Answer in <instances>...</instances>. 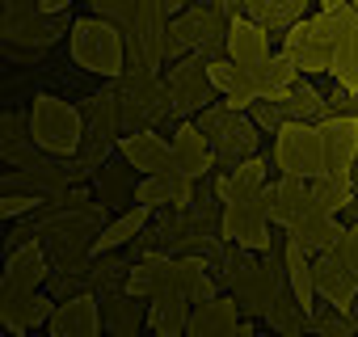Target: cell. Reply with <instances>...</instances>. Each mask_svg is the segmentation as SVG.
I'll return each mask as SVG.
<instances>
[{"instance_id": "obj_32", "label": "cell", "mask_w": 358, "mask_h": 337, "mask_svg": "<svg viewBox=\"0 0 358 337\" xmlns=\"http://www.w3.org/2000/svg\"><path fill=\"white\" fill-rule=\"evenodd\" d=\"M249 110H253V122H257V127H274V131H278V127L287 122V110H274V106H266V97H262V101H253Z\"/></svg>"}, {"instance_id": "obj_4", "label": "cell", "mask_w": 358, "mask_h": 337, "mask_svg": "<svg viewBox=\"0 0 358 337\" xmlns=\"http://www.w3.org/2000/svg\"><path fill=\"white\" fill-rule=\"evenodd\" d=\"M274 164L278 173L295 178H320L324 173V143H320V122L308 118H287L274 131Z\"/></svg>"}, {"instance_id": "obj_23", "label": "cell", "mask_w": 358, "mask_h": 337, "mask_svg": "<svg viewBox=\"0 0 358 337\" xmlns=\"http://www.w3.org/2000/svg\"><path fill=\"white\" fill-rule=\"evenodd\" d=\"M169 278H173V261L160 257V253H148L139 266L127 270V295H139V299H152L160 291H169Z\"/></svg>"}, {"instance_id": "obj_9", "label": "cell", "mask_w": 358, "mask_h": 337, "mask_svg": "<svg viewBox=\"0 0 358 337\" xmlns=\"http://www.w3.org/2000/svg\"><path fill=\"white\" fill-rule=\"evenodd\" d=\"M312 274H316V295H324L329 308H337V312L354 308V299H358V274L333 249H324V253L312 257Z\"/></svg>"}, {"instance_id": "obj_34", "label": "cell", "mask_w": 358, "mask_h": 337, "mask_svg": "<svg viewBox=\"0 0 358 337\" xmlns=\"http://www.w3.org/2000/svg\"><path fill=\"white\" fill-rule=\"evenodd\" d=\"M341 5H350V0H320V9H341Z\"/></svg>"}, {"instance_id": "obj_7", "label": "cell", "mask_w": 358, "mask_h": 337, "mask_svg": "<svg viewBox=\"0 0 358 337\" xmlns=\"http://www.w3.org/2000/svg\"><path fill=\"white\" fill-rule=\"evenodd\" d=\"M47 333L51 337H97L101 333V299L89 291L59 299L47 320Z\"/></svg>"}, {"instance_id": "obj_12", "label": "cell", "mask_w": 358, "mask_h": 337, "mask_svg": "<svg viewBox=\"0 0 358 337\" xmlns=\"http://www.w3.org/2000/svg\"><path fill=\"white\" fill-rule=\"evenodd\" d=\"M207 85L228 97V110H249L253 101H262V80H257V72L241 68L236 59H211V64H207Z\"/></svg>"}, {"instance_id": "obj_8", "label": "cell", "mask_w": 358, "mask_h": 337, "mask_svg": "<svg viewBox=\"0 0 358 337\" xmlns=\"http://www.w3.org/2000/svg\"><path fill=\"white\" fill-rule=\"evenodd\" d=\"M320 143H324V173L350 178L358 160V118L354 114H333L320 122Z\"/></svg>"}, {"instance_id": "obj_29", "label": "cell", "mask_w": 358, "mask_h": 337, "mask_svg": "<svg viewBox=\"0 0 358 337\" xmlns=\"http://www.w3.org/2000/svg\"><path fill=\"white\" fill-rule=\"evenodd\" d=\"M89 5H93L97 17H106V22H114V26L127 30L135 22V5H139V0H89Z\"/></svg>"}, {"instance_id": "obj_17", "label": "cell", "mask_w": 358, "mask_h": 337, "mask_svg": "<svg viewBox=\"0 0 358 337\" xmlns=\"http://www.w3.org/2000/svg\"><path fill=\"white\" fill-rule=\"evenodd\" d=\"M47 278V257L34 241H26L22 249H13V257L5 261V278H0V295H26L38 291Z\"/></svg>"}, {"instance_id": "obj_13", "label": "cell", "mask_w": 358, "mask_h": 337, "mask_svg": "<svg viewBox=\"0 0 358 337\" xmlns=\"http://www.w3.org/2000/svg\"><path fill=\"white\" fill-rule=\"evenodd\" d=\"M194 199V178L182 168H164V173H143L135 186V203L139 207H186Z\"/></svg>"}, {"instance_id": "obj_3", "label": "cell", "mask_w": 358, "mask_h": 337, "mask_svg": "<svg viewBox=\"0 0 358 337\" xmlns=\"http://www.w3.org/2000/svg\"><path fill=\"white\" fill-rule=\"evenodd\" d=\"M26 122H30L34 148L51 152V156H72V152L85 148V114L72 101L55 97V93H38L30 101Z\"/></svg>"}, {"instance_id": "obj_24", "label": "cell", "mask_w": 358, "mask_h": 337, "mask_svg": "<svg viewBox=\"0 0 358 337\" xmlns=\"http://www.w3.org/2000/svg\"><path fill=\"white\" fill-rule=\"evenodd\" d=\"M148 211H152V207H139V203H135L131 211H122L114 224H106V228L97 232V241L89 245V253H93V257H101V253H110V249H122L131 236H139V232H143V224H148Z\"/></svg>"}, {"instance_id": "obj_15", "label": "cell", "mask_w": 358, "mask_h": 337, "mask_svg": "<svg viewBox=\"0 0 358 337\" xmlns=\"http://www.w3.org/2000/svg\"><path fill=\"white\" fill-rule=\"evenodd\" d=\"M232 287H236L232 299L241 303V312L266 316L278 303V266H245V274H236Z\"/></svg>"}, {"instance_id": "obj_31", "label": "cell", "mask_w": 358, "mask_h": 337, "mask_svg": "<svg viewBox=\"0 0 358 337\" xmlns=\"http://www.w3.org/2000/svg\"><path fill=\"white\" fill-rule=\"evenodd\" d=\"M34 207H38L34 194H13V190H5V199H0V215H5V220H17V215H26V211H34Z\"/></svg>"}, {"instance_id": "obj_16", "label": "cell", "mask_w": 358, "mask_h": 337, "mask_svg": "<svg viewBox=\"0 0 358 337\" xmlns=\"http://www.w3.org/2000/svg\"><path fill=\"white\" fill-rule=\"evenodd\" d=\"M118 152H122V160L135 168V173H164V168H173V139H164L156 131L122 135Z\"/></svg>"}, {"instance_id": "obj_26", "label": "cell", "mask_w": 358, "mask_h": 337, "mask_svg": "<svg viewBox=\"0 0 358 337\" xmlns=\"http://www.w3.org/2000/svg\"><path fill=\"white\" fill-rule=\"evenodd\" d=\"M308 316H312V312H303L299 303H282V299H278V303L266 312V324H270L274 333H299V329L308 324Z\"/></svg>"}, {"instance_id": "obj_6", "label": "cell", "mask_w": 358, "mask_h": 337, "mask_svg": "<svg viewBox=\"0 0 358 337\" xmlns=\"http://www.w3.org/2000/svg\"><path fill=\"white\" fill-rule=\"evenodd\" d=\"M190 337H249L253 324L241 320V303L232 295H211L190 303V320H186Z\"/></svg>"}, {"instance_id": "obj_5", "label": "cell", "mask_w": 358, "mask_h": 337, "mask_svg": "<svg viewBox=\"0 0 358 337\" xmlns=\"http://www.w3.org/2000/svg\"><path fill=\"white\" fill-rule=\"evenodd\" d=\"M220 228L232 245L249 249V253H266L270 249V211H266V194H236L224 203Z\"/></svg>"}, {"instance_id": "obj_19", "label": "cell", "mask_w": 358, "mask_h": 337, "mask_svg": "<svg viewBox=\"0 0 358 337\" xmlns=\"http://www.w3.org/2000/svg\"><path fill=\"white\" fill-rule=\"evenodd\" d=\"M287 236H291V241H299V245L316 257V253H324V249H333V245H337L341 224H337V215H329V211H320V207H308V211L287 228Z\"/></svg>"}, {"instance_id": "obj_30", "label": "cell", "mask_w": 358, "mask_h": 337, "mask_svg": "<svg viewBox=\"0 0 358 337\" xmlns=\"http://www.w3.org/2000/svg\"><path fill=\"white\" fill-rule=\"evenodd\" d=\"M333 253H337L354 274H358V224H345V228H341V236H337Z\"/></svg>"}, {"instance_id": "obj_10", "label": "cell", "mask_w": 358, "mask_h": 337, "mask_svg": "<svg viewBox=\"0 0 358 337\" xmlns=\"http://www.w3.org/2000/svg\"><path fill=\"white\" fill-rule=\"evenodd\" d=\"M224 47H228V59H236V64L249 68V72H262L266 59L274 55V47H270V30H266L257 17H232V22H228V38H224Z\"/></svg>"}, {"instance_id": "obj_35", "label": "cell", "mask_w": 358, "mask_h": 337, "mask_svg": "<svg viewBox=\"0 0 358 337\" xmlns=\"http://www.w3.org/2000/svg\"><path fill=\"white\" fill-rule=\"evenodd\" d=\"M350 5H354V9H358V0H350Z\"/></svg>"}, {"instance_id": "obj_21", "label": "cell", "mask_w": 358, "mask_h": 337, "mask_svg": "<svg viewBox=\"0 0 358 337\" xmlns=\"http://www.w3.org/2000/svg\"><path fill=\"white\" fill-rule=\"evenodd\" d=\"M282 270H287V287H291V299L312 312V299H316V274H312V253L287 236V253H282Z\"/></svg>"}, {"instance_id": "obj_28", "label": "cell", "mask_w": 358, "mask_h": 337, "mask_svg": "<svg viewBox=\"0 0 358 337\" xmlns=\"http://www.w3.org/2000/svg\"><path fill=\"white\" fill-rule=\"evenodd\" d=\"M5 160H22L26 156V148H22V139H34L30 135V122H22L17 114H5Z\"/></svg>"}, {"instance_id": "obj_14", "label": "cell", "mask_w": 358, "mask_h": 337, "mask_svg": "<svg viewBox=\"0 0 358 337\" xmlns=\"http://www.w3.org/2000/svg\"><path fill=\"white\" fill-rule=\"evenodd\" d=\"M173 164L182 168V173H190L194 182L211 173L215 148H211V139H207V131L199 122H177V131H173Z\"/></svg>"}, {"instance_id": "obj_1", "label": "cell", "mask_w": 358, "mask_h": 337, "mask_svg": "<svg viewBox=\"0 0 358 337\" xmlns=\"http://www.w3.org/2000/svg\"><path fill=\"white\" fill-rule=\"evenodd\" d=\"M350 13H354V5H341V9H320L316 17L291 22V30L282 38V51L299 64L303 76H320V72L333 68L337 38H341V26H345Z\"/></svg>"}, {"instance_id": "obj_22", "label": "cell", "mask_w": 358, "mask_h": 337, "mask_svg": "<svg viewBox=\"0 0 358 337\" xmlns=\"http://www.w3.org/2000/svg\"><path fill=\"white\" fill-rule=\"evenodd\" d=\"M190 320V299L177 295V291H160L148 299V329L160 337H182Z\"/></svg>"}, {"instance_id": "obj_20", "label": "cell", "mask_w": 358, "mask_h": 337, "mask_svg": "<svg viewBox=\"0 0 358 337\" xmlns=\"http://www.w3.org/2000/svg\"><path fill=\"white\" fill-rule=\"evenodd\" d=\"M266 186H270V164H266L262 156L249 152L245 160L232 164L228 178L215 182V194H220V203H228V199H236V194H262Z\"/></svg>"}, {"instance_id": "obj_25", "label": "cell", "mask_w": 358, "mask_h": 337, "mask_svg": "<svg viewBox=\"0 0 358 337\" xmlns=\"http://www.w3.org/2000/svg\"><path fill=\"white\" fill-rule=\"evenodd\" d=\"M350 199H354L350 178H333V173L312 178V207H320V211L337 215V211H345V207H350Z\"/></svg>"}, {"instance_id": "obj_18", "label": "cell", "mask_w": 358, "mask_h": 337, "mask_svg": "<svg viewBox=\"0 0 358 337\" xmlns=\"http://www.w3.org/2000/svg\"><path fill=\"white\" fill-rule=\"evenodd\" d=\"M55 312V303L38 291H26V295H0V329L5 333H26L34 324H47Z\"/></svg>"}, {"instance_id": "obj_27", "label": "cell", "mask_w": 358, "mask_h": 337, "mask_svg": "<svg viewBox=\"0 0 358 337\" xmlns=\"http://www.w3.org/2000/svg\"><path fill=\"white\" fill-rule=\"evenodd\" d=\"M135 299H139V295H131V299H110V316H106V324H110L114 333H131L139 320H148L143 308H139Z\"/></svg>"}, {"instance_id": "obj_2", "label": "cell", "mask_w": 358, "mask_h": 337, "mask_svg": "<svg viewBox=\"0 0 358 337\" xmlns=\"http://www.w3.org/2000/svg\"><path fill=\"white\" fill-rule=\"evenodd\" d=\"M68 51H72V64L93 72V76H122L127 68V38H122V26L89 13V17H76L72 30H68Z\"/></svg>"}, {"instance_id": "obj_11", "label": "cell", "mask_w": 358, "mask_h": 337, "mask_svg": "<svg viewBox=\"0 0 358 337\" xmlns=\"http://www.w3.org/2000/svg\"><path fill=\"white\" fill-rule=\"evenodd\" d=\"M262 194H266L270 224L282 228V232L312 207V182L308 178H295V173H278V182H270Z\"/></svg>"}, {"instance_id": "obj_33", "label": "cell", "mask_w": 358, "mask_h": 337, "mask_svg": "<svg viewBox=\"0 0 358 337\" xmlns=\"http://www.w3.org/2000/svg\"><path fill=\"white\" fill-rule=\"evenodd\" d=\"M72 5H76V0H38V9H43V13H68Z\"/></svg>"}]
</instances>
